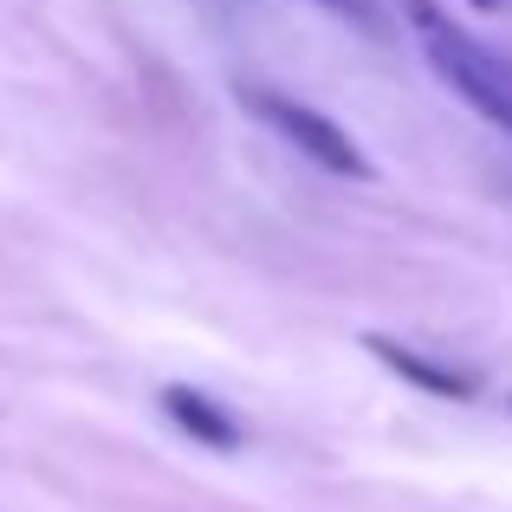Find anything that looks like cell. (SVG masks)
I'll use <instances>...</instances> for the list:
<instances>
[{
  "mask_svg": "<svg viewBox=\"0 0 512 512\" xmlns=\"http://www.w3.org/2000/svg\"><path fill=\"white\" fill-rule=\"evenodd\" d=\"M318 7L344 13V20H357L363 33H383V13H376V0H318Z\"/></svg>",
  "mask_w": 512,
  "mask_h": 512,
  "instance_id": "obj_5",
  "label": "cell"
},
{
  "mask_svg": "<svg viewBox=\"0 0 512 512\" xmlns=\"http://www.w3.org/2000/svg\"><path fill=\"white\" fill-rule=\"evenodd\" d=\"M163 409H169V422L182 428V435H195V441H208V448H240V422L221 409V402H208L201 389H163Z\"/></svg>",
  "mask_w": 512,
  "mask_h": 512,
  "instance_id": "obj_3",
  "label": "cell"
},
{
  "mask_svg": "<svg viewBox=\"0 0 512 512\" xmlns=\"http://www.w3.org/2000/svg\"><path fill=\"white\" fill-rule=\"evenodd\" d=\"M247 104H253V111H260L286 143H299L312 163H325L331 175H370L363 150L344 137L338 124H331L325 111H312V104H299V98H279V91H247Z\"/></svg>",
  "mask_w": 512,
  "mask_h": 512,
  "instance_id": "obj_2",
  "label": "cell"
},
{
  "mask_svg": "<svg viewBox=\"0 0 512 512\" xmlns=\"http://www.w3.org/2000/svg\"><path fill=\"white\" fill-rule=\"evenodd\" d=\"M409 7V20H415V33H422V46H428V59H435V72L448 78L454 91H461L467 104H474L487 124H500V130H512V91L500 85V78L487 72V59L474 52V39L461 33V26H448L435 13V0H402Z\"/></svg>",
  "mask_w": 512,
  "mask_h": 512,
  "instance_id": "obj_1",
  "label": "cell"
},
{
  "mask_svg": "<svg viewBox=\"0 0 512 512\" xmlns=\"http://www.w3.org/2000/svg\"><path fill=\"white\" fill-rule=\"evenodd\" d=\"M370 350H376V357H383L389 370L402 376V383L428 389V396H454V402H461V396H474V389H480L467 370H448V363H428V357H415V350H402V344H389V338H370Z\"/></svg>",
  "mask_w": 512,
  "mask_h": 512,
  "instance_id": "obj_4",
  "label": "cell"
}]
</instances>
